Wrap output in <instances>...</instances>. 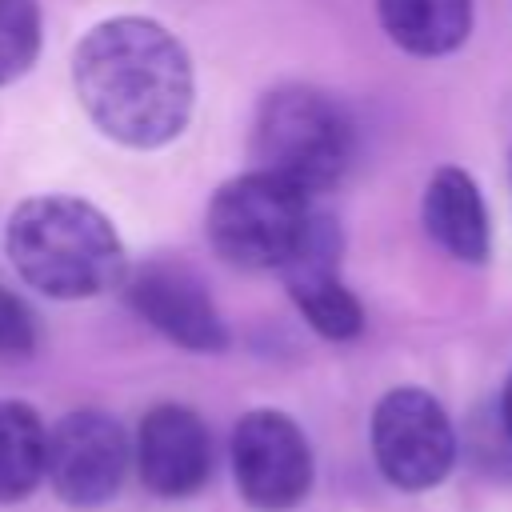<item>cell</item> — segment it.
Masks as SVG:
<instances>
[{
    "mask_svg": "<svg viewBox=\"0 0 512 512\" xmlns=\"http://www.w3.org/2000/svg\"><path fill=\"white\" fill-rule=\"evenodd\" d=\"M320 212L312 196L252 168L220 184L208 204V244L236 268L284 272L308 244Z\"/></svg>",
    "mask_w": 512,
    "mask_h": 512,
    "instance_id": "obj_4",
    "label": "cell"
},
{
    "mask_svg": "<svg viewBox=\"0 0 512 512\" xmlns=\"http://www.w3.org/2000/svg\"><path fill=\"white\" fill-rule=\"evenodd\" d=\"M352 152V120L332 96L292 84L260 100L252 124V156L260 172L316 196L344 180Z\"/></svg>",
    "mask_w": 512,
    "mask_h": 512,
    "instance_id": "obj_3",
    "label": "cell"
},
{
    "mask_svg": "<svg viewBox=\"0 0 512 512\" xmlns=\"http://www.w3.org/2000/svg\"><path fill=\"white\" fill-rule=\"evenodd\" d=\"M232 472L252 508L284 512L312 488V448L292 416L256 408L232 428Z\"/></svg>",
    "mask_w": 512,
    "mask_h": 512,
    "instance_id": "obj_6",
    "label": "cell"
},
{
    "mask_svg": "<svg viewBox=\"0 0 512 512\" xmlns=\"http://www.w3.org/2000/svg\"><path fill=\"white\" fill-rule=\"evenodd\" d=\"M372 456L388 484L420 492L448 476L456 432L444 404L424 388H392L372 412Z\"/></svg>",
    "mask_w": 512,
    "mask_h": 512,
    "instance_id": "obj_5",
    "label": "cell"
},
{
    "mask_svg": "<svg viewBox=\"0 0 512 512\" xmlns=\"http://www.w3.org/2000/svg\"><path fill=\"white\" fill-rule=\"evenodd\" d=\"M136 468L156 496H192L212 472L204 420L184 404H156L136 432Z\"/></svg>",
    "mask_w": 512,
    "mask_h": 512,
    "instance_id": "obj_9",
    "label": "cell"
},
{
    "mask_svg": "<svg viewBox=\"0 0 512 512\" xmlns=\"http://www.w3.org/2000/svg\"><path fill=\"white\" fill-rule=\"evenodd\" d=\"M128 304L132 312L152 324L164 340L188 352H224L228 328L204 288V280L176 260H148L128 276Z\"/></svg>",
    "mask_w": 512,
    "mask_h": 512,
    "instance_id": "obj_8",
    "label": "cell"
},
{
    "mask_svg": "<svg viewBox=\"0 0 512 512\" xmlns=\"http://www.w3.org/2000/svg\"><path fill=\"white\" fill-rule=\"evenodd\" d=\"M500 428H504V436L512 444V376H508V384L500 392Z\"/></svg>",
    "mask_w": 512,
    "mask_h": 512,
    "instance_id": "obj_16",
    "label": "cell"
},
{
    "mask_svg": "<svg viewBox=\"0 0 512 512\" xmlns=\"http://www.w3.org/2000/svg\"><path fill=\"white\" fill-rule=\"evenodd\" d=\"M72 84L88 120L128 148H160L188 128L192 60L148 16H112L72 52Z\"/></svg>",
    "mask_w": 512,
    "mask_h": 512,
    "instance_id": "obj_1",
    "label": "cell"
},
{
    "mask_svg": "<svg viewBox=\"0 0 512 512\" xmlns=\"http://www.w3.org/2000/svg\"><path fill=\"white\" fill-rule=\"evenodd\" d=\"M336 252H340V232L336 224L320 212L304 252L280 272L288 284L292 304L300 308V316L328 340H352L364 332V308L360 300L344 288L340 272H336Z\"/></svg>",
    "mask_w": 512,
    "mask_h": 512,
    "instance_id": "obj_10",
    "label": "cell"
},
{
    "mask_svg": "<svg viewBox=\"0 0 512 512\" xmlns=\"http://www.w3.org/2000/svg\"><path fill=\"white\" fill-rule=\"evenodd\" d=\"M424 228L428 236L456 260L464 264H484L492 248V228H488V208L476 188V180L464 168H440L432 172L424 188Z\"/></svg>",
    "mask_w": 512,
    "mask_h": 512,
    "instance_id": "obj_11",
    "label": "cell"
},
{
    "mask_svg": "<svg viewBox=\"0 0 512 512\" xmlns=\"http://www.w3.org/2000/svg\"><path fill=\"white\" fill-rule=\"evenodd\" d=\"M44 452H48V432L40 416L20 400H4L0 404V504L24 500L44 480Z\"/></svg>",
    "mask_w": 512,
    "mask_h": 512,
    "instance_id": "obj_13",
    "label": "cell"
},
{
    "mask_svg": "<svg viewBox=\"0 0 512 512\" xmlns=\"http://www.w3.org/2000/svg\"><path fill=\"white\" fill-rule=\"evenodd\" d=\"M40 52V4L0 0V84L20 80Z\"/></svg>",
    "mask_w": 512,
    "mask_h": 512,
    "instance_id": "obj_14",
    "label": "cell"
},
{
    "mask_svg": "<svg viewBox=\"0 0 512 512\" xmlns=\"http://www.w3.org/2000/svg\"><path fill=\"white\" fill-rule=\"evenodd\" d=\"M36 348V320L20 296L0 288V356H28Z\"/></svg>",
    "mask_w": 512,
    "mask_h": 512,
    "instance_id": "obj_15",
    "label": "cell"
},
{
    "mask_svg": "<svg viewBox=\"0 0 512 512\" xmlns=\"http://www.w3.org/2000/svg\"><path fill=\"white\" fill-rule=\"evenodd\" d=\"M392 44L412 56H448L472 32V0H376Z\"/></svg>",
    "mask_w": 512,
    "mask_h": 512,
    "instance_id": "obj_12",
    "label": "cell"
},
{
    "mask_svg": "<svg viewBox=\"0 0 512 512\" xmlns=\"http://www.w3.org/2000/svg\"><path fill=\"white\" fill-rule=\"evenodd\" d=\"M4 252L16 276L52 296L84 300L124 280V244L108 216L76 196H32L4 228Z\"/></svg>",
    "mask_w": 512,
    "mask_h": 512,
    "instance_id": "obj_2",
    "label": "cell"
},
{
    "mask_svg": "<svg viewBox=\"0 0 512 512\" xmlns=\"http://www.w3.org/2000/svg\"><path fill=\"white\" fill-rule=\"evenodd\" d=\"M128 472V436L104 412H68L48 432L44 476L72 508L108 504Z\"/></svg>",
    "mask_w": 512,
    "mask_h": 512,
    "instance_id": "obj_7",
    "label": "cell"
}]
</instances>
